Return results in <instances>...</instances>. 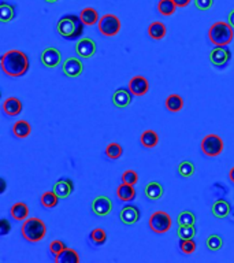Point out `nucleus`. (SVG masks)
<instances>
[{"label": "nucleus", "instance_id": "1", "mask_svg": "<svg viewBox=\"0 0 234 263\" xmlns=\"http://www.w3.org/2000/svg\"><path fill=\"white\" fill-rule=\"evenodd\" d=\"M1 70L10 77H22L29 70V58L19 50L7 51L1 56Z\"/></svg>", "mask_w": 234, "mask_h": 263}, {"label": "nucleus", "instance_id": "2", "mask_svg": "<svg viewBox=\"0 0 234 263\" xmlns=\"http://www.w3.org/2000/svg\"><path fill=\"white\" fill-rule=\"evenodd\" d=\"M56 30L66 40H77L84 33V22L77 15H65L56 23Z\"/></svg>", "mask_w": 234, "mask_h": 263}, {"label": "nucleus", "instance_id": "3", "mask_svg": "<svg viewBox=\"0 0 234 263\" xmlns=\"http://www.w3.org/2000/svg\"><path fill=\"white\" fill-rule=\"evenodd\" d=\"M208 38L215 47H226L234 38V28L229 22L218 21L208 29Z\"/></svg>", "mask_w": 234, "mask_h": 263}, {"label": "nucleus", "instance_id": "4", "mask_svg": "<svg viewBox=\"0 0 234 263\" xmlns=\"http://www.w3.org/2000/svg\"><path fill=\"white\" fill-rule=\"evenodd\" d=\"M21 233L26 241L38 243L46 237L47 226L40 218H29L23 222Z\"/></svg>", "mask_w": 234, "mask_h": 263}, {"label": "nucleus", "instance_id": "5", "mask_svg": "<svg viewBox=\"0 0 234 263\" xmlns=\"http://www.w3.org/2000/svg\"><path fill=\"white\" fill-rule=\"evenodd\" d=\"M148 225L151 228V230L153 233L163 234L167 233L170 229H171V225H173V219L171 217L165 212V211H155L150 217V221H148Z\"/></svg>", "mask_w": 234, "mask_h": 263}, {"label": "nucleus", "instance_id": "6", "mask_svg": "<svg viewBox=\"0 0 234 263\" xmlns=\"http://www.w3.org/2000/svg\"><path fill=\"white\" fill-rule=\"evenodd\" d=\"M99 32L106 37H114L121 32V21L117 15L106 14L99 19Z\"/></svg>", "mask_w": 234, "mask_h": 263}, {"label": "nucleus", "instance_id": "7", "mask_svg": "<svg viewBox=\"0 0 234 263\" xmlns=\"http://www.w3.org/2000/svg\"><path fill=\"white\" fill-rule=\"evenodd\" d=\"M223 147H225L223 140L217 135H207L201 140V151L208 158L219 157L223 151Z\"/></svg>", "mask_w": 234, "mask_h": 263}, {"label": "nucleus", "instance_id": "8", "mask_svg": "<svg viewBox=\"0 0 234 263\" xmlns=\"http://www.w3.org/2000/svg\"><path fill=\"white\" fill-rule=\"evenodd\" d=\"M96 51H98L96 43H95V40L89 37L81 38L76 44L77 55L80 58H84V59H91L92 56L96 53Z\"/></svg>", "mask_w": 234, "mask_h": 263}, {"label": "nucleus", "instance_id": "9", "mask_svg": "<svg viewBox=\"0 0 234 263\" xmlns=\"http://www.w3.org/2000/svg\"><path fill=\"white\" fill-rule=\"evenodd\" d=\"M232 59V53L226 47H215L210 53V62L214 66L223 68Z\"/></svg>", "mask_w": 234, "mask_h": 263}, {"label": "nucleus", "instance_id": "10", "mask_svg": "<svg viewBox=\"0 0 234 263\" xmlns=\"http://www.w3.org/2000/svg\"><path fill=\"white\" fill-rule=\"evenodd\" d=\"M92 211L98 217H106L113 211V202L107 196H98L92 202Z\"/></svg>", "mask_w": 234, "mask_h": 263}, {"label": "nucleus", "instance_id": "11", "mask_svg": "<svg viewBox=\"0 0 234 263\" xmlns=\"http://www.w3.org/2000/svg\"><path fill=\"white\" fill-rule=\"evenodd\" d=\"M62 62V53L59 50L53 48V47H48L43 53H41V63L46 68L53 69L59 66Z\"/></svg>", "mask_w": 234, "mask_h": 263}, {"label": "nucleus", "instance_id": "12", "mask_svg": "<svg viewBox=\"0 0 234 263\" xmlns=\"http://www.w3.org/2000/svg\"><path fill=\"white\" fill-rule=\"evenodd\" d=\"M63 73L66 74V77L70 78H76L83 74L84 71V65L83 62L77 58H67V59L63 62Z\"/></svg>", "mask_w": 234, "mask_h": 263}, {"label": "nucleus", "instance_id": "13", "mask_svg": "<svg viewBox=\"0 0 234 263\" xmlns=\"http://www.w3.org/2000/svg\"><path fill=\"white\" fill-rule=\"evenodd\" d=\"M150 89V84L148 80L143 75H136L129 81V90L134 95V96H143Z\"/></svg>", "mask_w": 234, "mask_h": 263}, {"label": "nucleus", "instance_id": "14", "mask_svg": "<svg viewBox=\"0 0 234 263\" xmlns=\"http://www.w3.org/2000/svg\"><path fill=\"white\" fill-rule=\"evenodd\" d=\"M52 191L59 196L61 199H67L68 196L73 193L74 191V184L70 178H61L53 184Z\"/></svg>", "mask_w": 234, "mask_h": 263}, {"label": "nucleus", "instance_id": "15", "mask_svg": "<svg viewBox=\"0 0 234 263\" xmlns=\"http://www.w3.org/2000/svg\"><path fill=\"white\" fill-rule=\"evenodd\" d=\"M121 221L125 225H134L138 222V219L141 217V212L138 210L137 206H125L121 210Z\"/></svg>", "mask_w": 234, "mask_h": 263}, {"label": "nucleus", "instance_id": "16", "mask_svg": "<svg viewBox=\"0 0 234 263\" xmlns=\"http://www.w3.org/2000/svg\"><path fill=\"white\" fill-rule=\"evenodd\" d=\"M133 93L129 89H125V88H119L114 92L113 95V103L115 107L118 108H125L128 107L132 103V99H133Z\"/></svg>", "mask_w": 234, "mask_h": 263}, {"label": "nucleus", "instance_id": "17", "mask_svg": "<svg viewBox=\"0 0 234 263\" xmlns=\"http://www.w3.org/2000/svg\"><path fill=\"white\" fill-rule=\"evenodd\" d=\"M3 111L8 117H17L22 113V102L18 98H8L3 103Z\"/></svg>", "mask_w": 234, "mask_h": 263}, {"label": "nucleus", "instance_id": "18", "mask_svg": "<svg viewBox=\"0 0 234 263\" xmlns=\"http://www.w3.org/2000/svg\"><path fill=\"white\" fill-rule=\"evenodd\" d=\"M144 193L145 196L150 199V200H159L163 193H165V189L162 187V184L158 182V181H151L145 185V189H144Z\"/></svg>", "mask_w": 234, "mask_h": 263}, {"label": "nucleus", "instance_id": "19", "mask_svg": "<svg viewBox=\"0 0 234 263\" xmlns=\"http://www.w3.org/2000/svg\"><path fill=\"white\" fill-rule=\"evenodd\" d=\"M117 196L121 202H132L136 199V189L134 185H130L126 182H122L121 185L117 188Z\"/></svg>", "mask_w": 234, "mask_h": 263}, {"label": "nucleus", "instance_id": "20", "mask_svg": "<svg viewBox=\"0 0 234 263\" xmlns=\"http://www.w3.org/2000/svg\"><path fill=\"white\" fill-rule=\"evenodd\" d=\"M211 211L212 215L217 217V218H226L227 215L230 214V204L225 199H219L212 204Z\"/></svg>", "mask_w": 234, "mask_h": 263}, {"label": "nucleus", "instance_id": "21", "mask_svg": "<svg viewBox=\"0 0 234 263\" xmlns=\"http://www.w3.org/2000/svg\"><path fill=\"white\" fill-rule=\"evenodd\" d=\"M148 35L152 40H163L167 35V28L163 22L155 21L148 26Z\"/></svg>", "mask_w": 234, "mask_h": 263}, {"label": "nucleus", "instance_id": "22", "mask_svg": "<svg viewBox=\"0 0 234 263\" xmlns=\"http://www.w3.org/2000/svg\"><path fill=\"white\" fill-rule=\"evenodd\" d=\"M32 133V126L28 121H17L13 125V135L17 139H26Z\"/></svg>", "mask_w": 234, "mask_h": 263}, {"label": "nucleus", "instance_id": "23", "mask_svg": "<svg viewBox=\"0 0 234 263\" xmlns=\"http://www.w3.org/2000/svg\"><path fill=\"white\" fill-rule=\"evenodd\" d=\"M10 214L16 221H26L28 215H29V207L23 202H18V203L13 204Z\"/></svg>", "mask_w": 234, "mask_h": 263}, {"label": "nucleus", "instance_id": "24", "mask_svg": "<svg viewBox=\"0 0 234 263\" xmlns=\"http://www.w3.org/2000/svg\"><path fill=\"white\" fill-rule=\"evenodd\" d=\"M165 105H166V108L168 111L178 113V111H181L182 108H184V99L180 95H177V93H171V95L167 96Z\"/></svg>", "mask_w": 234, "mask_h": 263}, {"label": "nucleus", "instance_id": "25", "mask_svg": "<svg viewBox=\"0 0 234 263\" xmlns=\"http://www.w3.org/2000/svg\"><path fill=\"white\" fill-rule=\"evenodd\" d=\"M140 141H141V144H143V147L151 150V148H155V147L158 145L159 136L155 130L148 129V130L143 132V135H141V137H140Z\"/></svg>", "mask_w": 234, "mask_h": 263}, {"label": "nucleus", "instance_id": "26", "mask_svg": "<svg viewBox=\"0 0 234 263\" xmlns=\"http://www.w3.org/2000/svg\"><path fill=\"white\" fill-rule=\"evenodd\" d=\"M80 18H81L84 25H86V26H93L95 23L99 22L98 11L93 7L84 8L83 11H81V14H80Z\"/></svg>", "mask_w": 234, "mask_h": 263}, {"label": "nucleus", "instance_id": "27", "mask_svg": "<svg viewBox=\"0 0 234 263\" xmlns=\"http://www.w3.org/2000/svg\"><path fill=\"white\" fill-rule=\"evenodd\" d=\"M55 262L58 263H80V255L77 254L76 249L66 248L63 252L55 258Z\"/></svg>", "mask_w": 234, "mask_h": 263}, {"label": "nucleus", "instance_id": "28", "mask_svg": "<svg viewBox=\"0 0 234 263\" xmlns=\"http://www.w3.org/2000/svg\"><path fill=\"white\" fill-rule=\"evenodd\" d=\"M59 199H61V197L56 195L53 191H48V192H44V193L41 195L40 202L43 204V207H46V209H53V207L58 206Z\"/></svg>", "mask_w": 234, "mask_h": 263}, {"label": "nucleus", "instance_id": "29", "mask_svg": "<svg viewBox=\"0 0 234 263\" xmlns=\"http://www.w3.org/2000/svg\"><path fill=\"white\" fill-rule=\"evenodd\" d=\"M177 4L174 3V0H160L158 3V11L163 17H170L175 13Z\"/></svg>", "mask_w": 234, "mask_h": 263}, {"label": "nucleus", "instance_id": "30", "mask_svg": "<svg viewBox=\"0 0 234 263\" xmlns=\"http://www.w3.org/2000/svg\"><path fill=\"white\" fill-rule=\"evenodd\" d=\"M16 17V8L13 7L11 4L7 3H1L0 4V19L1 22H10L13 21Z\"/></svg>", "mask_w": 234, "mask_h": 263}, {"label": "nucleus", "instance_id": "31", "mask_svg": "<svg viewBox=\"0 0 234 263\" xmlns=\"http://www.w3.org/2000/svg\"><path fill=\"white\" fill-rule=\"evenodd\" d=\"M89 239H91V241L95 244V245H103V244L107 241L106 230L101 229V228H96V229H93L91 232Z\"/></svg>", "mask_w": 234, "mask_h": 263}, {"label": "nucleus", "instance_id": "32", "mask_svg": "<svg viewBox=\"0 0 234 263\" xmlns=\"http://www.w3.org/2000/svg\"><path fill=\"white\" fill-rule=\"evenodd\" d=\"M177 236L180 240H186V239H193L196 236V226L195 225H185L180 226L177 230Z\"/></svg>", "mask_w": 234, "mask_h": 263}, {"label": "nucleus", "instance_id": "33", "mask_svg": "<svg viewBox=\"0 0 234 263\" xmlns=\"http://www.w3.org/2000/svg\"><path fill=\"white\" fill-rule=\"evenodd\" d=\"M123 154V148L118 143H111L106 147V157L108 159H119Z\"/></svg>", "mask_w": 234, "mask_h": 263}, {"label": "nucleus", "instance_id": "34", "mask_svg": "<svg viewBox=\"0 0 234 263\" xmlns=\"http://www.w3.org/2000/svg\"><path fill=\"white\" fill-rule=\"evenodd\" d=\"M178 173L185 178H189L195 174V165L190 160H182L178 165Z\"/></svg>", "mask_w": 234, "mask_h": 263}, {"label": "nucleus", "instance_id": "35", "mask_svg": "<svg viewBox=\"0 0 234 263\" xmlns=\"http://www.w3.org/2000/svg\"><path fill=\"white\" fill-rule=\"evenodd\" d=\"M177 222L180 226L185 225H195L196 224V217L192 211H182L180 212L178 218H177Z\"/></svg>", "mask_w": 234, "mask_h": 263}, {"label": "nucleus", "instance_id": "36", "mask_svg": "<svg viewBox=\"0 0 234 263\" xmlns=\"http://www.w3.org/2000/svg\"><path fill=\"white\" fill-rule=\"evenodd\" d=\"M205 245H207V248L210 249V251H219V249L222 248V245H223V240L218 234H212V236H210L205 240Z\"/></svg>", "mask_w": 234, "mask_h": 263}, {"label": "nucleus", "instance_id": "37", "mask_svg": "<svg viewBox=\"0 0 234 263\" xmlns=\"http://www.w3.org/2000/svg\"><path fill=\"white\" fill-rule=\"evenodd\" d=\"M180 249L185 255H190L196 251V241L193 239H186V240H181L180 243Z\"/></svg>", "mask_w": 234, "mask_h": 263}, {"label": "nucleus", "instance_id": "38", "mask_svg": "<svg viewBox=\"0 0 234 263\" xmlns=\"http://www.w3.org/2000/svg\"><path fill=\"white\" fill-rule=\"evenodd\" d=\"M66 248H67L66 244L62 240H53L52 243L50 244V252H51L55 258L59 255L61 252H63Z\"/></svg>", "mask_w": 234, "mask_h": 263}, {"label": "nucleus", "instance_id": "39", "mask_svg": "<svg viewBox=\"0 0 234 263\" xmlns=\"http://www.w3.org/2000/svg\"><path fill=\"white\" fill-rule=\"evenodd\" d=\"M122 182H126L130 185H136L138 182V174L134 170H126L125 173L122 174Z\"/></svg>", "mask_w": 234, "mask_h": 263}, {"label": "nucleus", "instance_id": "40", "mask_svg": "<svg viewBox=\"0 0 234 263\" xmlns=\"http://www.w3.org/2000/svg\"><path fill=\"white\" fill-rule=\"evenodd\" d=\"M214 4V0H195V6L197 10H201V11H207L210 10Z\"/></svg>", "mask_w": 234, "mask_h": 263}, {"label": "nucleus", "instance_id": "41", "mask_svg": "<svg viewBox=\"0 0 234 263\" xmlns=\"http://www.w3.org/2000/svg\"><path fill=\"white\" fill-rule=\"evenodd\" d=\"M10 230H11L10 222H8L6 218H3L1 222H0V234H1V236H6L7 233H10Z\"/></svg>", "mask_w": 234, "mask_h": 263}, {"label": "nucleus", "instance_id": "42", "mask_svg": "<svg viewBox=\"0 0 234 263\" xmlns=\"http://www.w3.org/2000/svg\"><path fill=\"white\" fill-rule=\"evenodd\" d=\"M190 1H192V0H174V3L177 4V7L180 8H184L186 7V6H189Z\"/></svg>", "mask_w": 234, "mask_h": 263}, {"label": "nucleus", "instance_id": "43", "mask_svg": "<svg viewBox=\"0 0 234 263\" xmlns=\"http://www.w3.org/2000/svg\"><path fill=\"white\" fill-rule=\"evenodd\" d=\"M227 22L230 23V25L234 28V10H232V11H230V14H229V17H227Z\"/></svg>", "mask_w": 234, "mask_h": 263}, {"label": "nucleus", "instance_id": "44", "mask_svg": "<svg viewBox=\"0 0 234 263\" xmlns=\"http://www.w3.org/2000/svg\"><path fill=\"white\" fill-rule=\"evenodd\" d=\"M229 178H230L232 182H234V167H232V169H230V172H229Z\"/></svg>", "mask_w": 234, "mask_h": 263}, {"label": "nucleus", "instance_id": "45", "mask_svg": "<svg viewBox=\"0 0 234 263\" xmlns=\"http://www.w3.org/2000/svg\"><path fill=\"white\" fill-rule=\"evenodd\" d=\"M47 3H56V1H58V0H46Z\"/></svg>", "mask_w": 234, "mask_h": 263}]
</instances>
